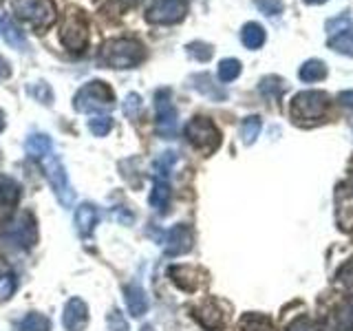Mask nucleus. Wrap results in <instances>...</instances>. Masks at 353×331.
Listing matches in <instances>:
<instances>
[{
  "mask_svg": "<svg viewBox=\"0 0 353 331\" xmlns=\"http://www.w3.org/2000/svg\"><path fill=\"white\" fill-rule=\"evenodd\" d=\"M9 239L18 243L22 248H31L33 243L38 239V232H36V223H33V217L31 214H22L14 225L9 230Z\"/></svg>",
  "mask_w": 353,
  "mask_h": 331,
  "instance_id": "obj_13",
  "label": "nucleus"
},
{
  "mask_svg": "<svg viewBox=\"0 0 353 331\" xmlns=\"http://www.w3.org/2000/svg\"><path fill=\"white\" fill-rule=\"evenodd\" d=\"M261 128H263L261 117H256V115L248 117V119L241 124V137H243V141H245L248 146H250V143H254V141H256V137H259Z\"/></svg>",
  "mask_w": 353,
  "mask_h": 331,
  "instance_id": "obj_28",
  "label": "nucleus"
},
{
  "mask_svg": "<svg viewBox=\"0 0 353 331\" xmlns=\"http://www.w3.org/2000/svg\"><path fill=\"white\" fill-rule=\"evenodd\" d=\"M62 42L73 53L84 51L88 44V25L80 9H69V14H66L62 25Z\"/></svg>",
  "mask_w": 353,
  "mask_h": 331,
  "instance_id": "obj_6",
  "label": "nucleus"
},
{
  "mask_svg": "<svg viewBox=\"0 0 353 331\" xmlns=\"http://www.w3.org/2000/svg\"><path fill=\"white\" fill-rule=\"evenodd\" d=\"M99 223V212L93 203H82L77 208L75 212V225H77V232H80L82 237H88L93 232V228Z\"/></svg>",
  "mask_w": 353,
  "mask_h": 331,
  "instance_id": "obj_17",
  "label": "nucleus"
},
{
  "mask_svg": "<svg viewBox=\"0 0 353 331\" xmlns=\"http://www.w3.org/2000/svg\"><path fill=\"white\" fill-rule=\"evenodd\" d=\"M331 329L334 331H353V298L342 303L334 314H331Z\"/></svg>",
  "mask_w": 353,
  "mask_h": 331,
  "instance_id": "obj_18",
  "label": "nucleus"
},
{
  "mask_svg": "<svg viewBox=\"0 0 353 331\" xmlns=\"http://www.w3.org/2000/svg\"><path fill=\"white\" fill-rule=\"evenodd\" d=\"M329 108V95L323 91H303L292 99V119L301 126H314L325 117Z\"/></svg>",
  "mask_w": 353,
  "mask_h": 331,
  "instance_id": "obj_2",
  "label": "nucleus"
},
{
  "mask_svg": "<svg viewBox=\"0 0 353 331\" xmlns=\"http://www.w3.org/2000/svg\"><path fill=\"white\" fill-rule=\"evenodd\" d=\"M108 327L110 331H128V323L121 316L119 309H113V312L108 314Z\"/></svg>",
  "mask_w": 353,
  "mask_h": 331,
  "instance_id": "obj_38",
  "label": "nucleus"
},
{
  "mask_svg": "<svg viewBox=\"0 0 353 331\" xmlns=\"http://www.w3.org/2000/svg\"><path fill=\"white\" fill-rule=\"evenodd\" d=\"M11 75V66L5 58H0V82H5L7 77Z\"/></svg>",
  "mask_w": 353,
  "mask_h": 331,
  "instance_id": "obj_42",
  "label": "nucleus"
},
{
  "mask_svg": "<svg viewBox=\"0 0 353 331\" xmlns=\"http://www.w3.org/2000/svg\"><path fill=\"white\" fill-rule=\"evenodd\" d=\"M287 331H320V329H318V325L314 323L312 318L303 316V318H296L294 323L287 327Z\"/></svg>",
  "mask_w": 353,
  "mask_h": 331,
  "instance_id": "obj_40",
  "label": "nucleus"
},
{
  "mask_svg": "<svg viewBox=\"0 0 353 331\" xmlns=\"http://www.w3.org/2000/svg\"><path fill=\"white\" fill-rule=\"evenodd\" d=\"M141 331H152V327H143Z\"/></svg>",
  "mask_w": 353,
  "mask_h": 331,
  "instance_id": "obj_46",
  "label": "nucleus"
},
{
  "mask_svg": "<svg viewBox=\"0 0 353 331\" xmlns=\"http://www.w3.org/2000/svg\"><path fill=\"white\" fill-rule=\"evenodd\" d=\"M329 47L338 51V53H345V55H353V31L347 29L338 33V36H331L329 38Z\"/></svg>",
  "mask_w": 353,
  "mask_h": 331,
  "instance_id": "obj_27",
  "label": "nucleus"
},
{
  "mask_svg": "<svg viewBox=\"0 0 353 331\" xmlns=\"http://www.w3.org/2000/svg\"><path fill=\"white\" fill-rule=\"evenodd\" d=\"M188 14L185 0H152L146 9V20L150 25H176Z\"/></svg>",
  "mask_w": 353,
  "mask_h": 331,
  "instance_id": "obj_7",
  "label": "nucleus"
},
{
  "mask_svg": "<svg viewBox=\"0 0 353 331\" xmlns=\"http://www.w3.org/2000/svg\"><path fill=\"white\" fill-rule=\"evenodd\" d=\"M254 3H256V7L268 16H276V14H281V11H283L281 0H254Z\"/></svg>",
  "mask_w": 353,
  "mask_h": 331,
  "instance_id": "obj_37",
  "label": "nucleus"
},
{
  "mask_svg": "<svg viewBox=\"0 0 353 331\" xmlns=\"http://www.w3.org/2000/svg\"><path fill=\"white\" fill-rule=\"evenodd\" d=\"M338 225L342 232L353 230V197L349 203H345V201L338 203Z\"/></svg>",
  "mask_w": 353,
  "mask_h": 331,
  "instance_id": "obj_31",
  "label": "nucleus"
},
{
  "mask_svg": "<svg viewBox=\"0 0 353 331\" xmlns=\"http://www.w3.org/2000/svg\"><path fill=\"white\" fill-rule=\"evenodd\" d=\"M126 3H137V0H126Z\"/></svg>",
  "mask_w": 353,
  "mask_h": 331,
  "instance_id": "obj_47",
  "label": "nucleus"
},
{
  "mask_svg": "<svg viewBox=\"0 0 353 331\" xmlns=\"http://www.w3.org/2000/svg\"><path fill=\"white\" fill-rule=\"evenodd\" d=\"M192 86L196 88V91H201L203 95L212 97V99H223V97H225V93L212 84V80H210V75H194V77H192Z\"/></svg>",
  "mask_w": 353,
  "mask_h": 331,
  "instance_id": "obj_26",
  "label": "nucleus"
},
{
  "mask_svg": "<svg viewBox=\"0 0 353 331\" xmlns=\"http://www.w3.org/2000/svg\"><path fill=\"white\" fill-rule=\"evenodd\" d=\"M305 3H309V5H316V3H325V0H305Z\"/></svg>",
  "mask_w": 353,
  "mask_h": 331,
  "instance_id": "obj_45",
  "label": "nucleus"
},
{
  "mask_svg": "<svg viewBox=\"0 0 353 331\" xmlns=\"http://www.w3.org/2000/svg\"><path fill=\"white\" fill-rule=\"evenodd\" d=\"M146 49L139 40L132 38H113L106 40L104 47L99 49L97 62L106 69H132L143 62Z\"/></svg>",
  "mask_w": 353,
  "mask_h": 331,
  "instance_id": "obj_1",
  "label": "nucleus"
},
{
  "mask_svg": "<svg viewBox=\"0 0 353 331\" xmlns=\"http://www.w3.org/2000/svg\"><path fill=\"white\" fill-rule=\"evenodd\" d=\"M51 150H53V143H51L49 135H31L27 139V152L31 154V157L44 159V157H49Z\"/></svg>",
  "mask_w": 353,
  "mask_h": 331,
  "instance_id": "obj_22",
  "label": "nucleus"
},
{
  "mask_svg": "<svg viewBox=\"0 0 353 331\" xmlns=\"http://www.w3.org/2000/svg\"><path fill=\"white\" fill-rule=\"evenodd\" d=\"M336 285L345 287L347 292H353V259H349V261L336 272Z\"/></svg>",
  "mask_w": 353,
  "mask_h": 331,
  "instance_id": "obj_33",
  "label": "nucleus"
},
{
  "mask_svg": "<svg viewBox=\"0 0 353 331\" xmlns=\"http://www.w3.org/2000/svg\"><path fill=\"white\" fill-rule=\"evenodd\" d=\"M188 53L192 55V58H196L199 62H205L212 58V44H205V42H192V44H188Z\"/></svg>",
  "mask_w": 353,
  "mask_h": 331,
  "instance_id": "obj_35",
  "label": "nucleus"
},
{
  "mask_svg": "<svg viewBox=\"0 0 353 331\" xmlns=\"http://www.w3.org/2000/svg\"><path fill=\"white\" fill-rule=\"evenodd\" d=\"M124 296H126V305H128L130 316L141 318L143 314L148 312V296H146V292L141 290V285H137V283L128 285L124 290Z\"/></svg>",
  "mask_w": 353,
  "mask_h": 331,
  "instance_id": "obj_15",
  "label": "nucleus"
},
{
  "mask_svg": "<svg viewBox=\"0 0 353 331\" xmlns=\"http://www.w3.org/2000/svg\"><path fill=\"white\" fill-rule=\"evenodd\" d=\"M113 102H115L113 88L102 80H93L75 93L73 106L77 113H99V110H108L113 106Z\"/></svg>",
  "mask_w": 353,
  "mask_h": 331,
  "instance_id": "obj_4",
  "label": "nucleus"
},
{
  "mask_svg": "<svg viewBox=\"0 0 353 331\" xmlns=\"http://www.w3.org/2000/svg\"><path fill=\"white\" fill-rule=\"evenodd\" d=\"M190 248H192V230L185 223L174 225L165 234V245H163L165 257H181V254L190 252Z\"/></svg>",
  "mask_w": 353,
  "mask_h": 331,
  "instance_id": "obj_10",
  "label": "nucleus"
},
{
  "mask_svg": "<svg viewBox=\"0 0 353 331\" xmlns=\"http://www.w3.org/2000/svg\"><path fill=\"white\" fill-rule=\"evenodd\" d=\"M44 170H47V177H49V183L53 188L55 197H58V201L69 208L73 205V199H75V192L73 188L69 183V177H66V170L64 166L60 163L58 157H53V154H49V157H44Z\"/></svg>",
  "mask_w": 353,
  "mask_h": 331,
  "instance_id": "obj_8",
  "label": "nucleus"
},
{
  "mask_svg": "<svg viewBox=\"0 0 353 331\" xmlns=\"http://www.w3.org/2000/svg\"><path fill=\"white\" fill-rule=\"evenodd\" d=\"M261 93L263 95H268L272 99H279L285 91V82L281 80V77H276V75H270V77H265V80L261 82Z\"/></svg>",
  "mask_w": 353,
  "mask_h": 331,
  "instance_id": "obj_30",
  "label": "nucleus"
},
{
  "mask_svg": "<svg viewBox=\"0 0 353 331\" xmlns=\"http://www.w3.org/2000/svg\"><path fill=\"white\" fill-rule=\"evenodd\" d=\"M347 29H351V20H349L347 14H342V16H338V18L327 22V31L331 33V36H338V33L347 31Z\"/></svg>",
  "mask_w": 353,
  "mask_h": 331,
  "instance_id": "obj_36",
  "label": "nucleus"
},
{
  "mask_svg": "<svg viewBox=\"0 0 353 331\" xmlns=\"http://www.w3.org/2000/svg\"><path fill=\"white\" fill-rule=\"evenodd\" d=\"M170 203V183L165 179H157L150 190V205L157 210L159 214H165Z\"/></svg>",
  "mask_w": 353,
  "mask_h": 331,
  "instance_id": "obj_19",
  "label": "nucleus"
},
{
  "mask_svg": "<svg viewBox=\"0 0 353 331\" xmlns=\"http://www.w3.org/2000/svg\"><path fill=\"white\" fill-rule=\"evenodd\" d=\"M241 40L248 49H261L265 42V29L259 22H248L241 31Z\"/></svg>",
  "mask_w": 353,
  "mask_h": 331,
  "instance_id": "obj_21",
  "label": "nucleus"
},
{
  "mask_svg": "<svg viewBox=\"0 0 353 331\" xmlns=\"http://www.w3.org/2000/svg\"><path fill=\"white\" fill-rule=\"evenodd\" d=\"M3 130H5V113L0 110V132H3Z\"/></svg>",
  "mask_w": 353,
  "mask_h": 331,
  "instance_id": "obj_44",
  "label": "nucleus"
},
{
  "mask_svg": "<svg viewBox=\"0 0 353 331\" xmlns=\"http://www.w3.org/2000/svg\"><path fill=\"white\" fill-rule=\"evenodd\" d=\"M185 137L192 143L196 150H201L203 154H212L221 146V132L214 126L212 119L208 117H192L185 126Z\"/></svg>",
  "mask_w": 353,
  "mask_h": 331,
  "instance_id": "obj_5",
  "label": "nucleus"
},
{
  "mask_svg": "<svg viewBox=\"0 0 353 331\" xmlns=\"http://www.w3.org/2000/svg\"><path fill=\"white\" fill-rule=\"evenodd\" d=\"M16 290V276L7 274L5 279H0V301H7V298L14 294Z\"/></svg>",
  "mask_w": 353,
  "mask_h": 331,
  "instance_id": "obj_39",
  "label": "nucleus"
},
{
  "mask_svg": "<svg viewBox=\"0 0 353 331\" xmlns=\"http://www.w3.org/2000/svg\"><path fill=\"white\" fill-rule=\"evenodd\" d=\"M241 331H274V325L270 318L261 314H248L241 320Z\"/></svg>",
  "mask_w": 353,
  "mask_h": 331,
  "instance_id": "obj_25",
  "label": "nucleus"
},
{
  "mask_svg": "<svg viewBox=\"0 0 353 331\" xmlns=\"http://www.w3.org/2000/svg\"><path fill=\"white\" fill-rule=\"evenodd\" d=\"M88 128H91L93 135L104 137V135H108V132H110V128H113V119H110L108 115L93 117V119H88Z\"/></svg>",
  "mask_w": 353,
  "mask_h": 331,
  "instance_id": "obj_34",
  "label": "nucleus"
},
{
  "mask_svg": "<svg viewBox=\"0 0 353 331\" xmlns=\"http://www.w3.org/2000/svg\"><path fill=\"white\" fill-rule=\"evenodd\" d=\"M194 316L199 318V323H201L205 329H221L225 325V316H223V312H221V307L214 303V301H208V303H203L201 307L196 309L194 312Z\"/></svg>",
  "mask_w": 353,
  "mask_h": 331,
  "instance_id": "obj_14",
  "label": "nucleus"
},
{
  "mask_svg": "<svg viewBox=\"0 0 353 331\" xmlns=\"http://www.w3.org/2000/svg\"><path fill=\"white\" fill-rule=\"evenodd\" d=\"M20 190L18 185L7 179V177H0V219H5L11 214V210L18 203Z\"/></svg>",
  "mask_w": 353,
  "mask_h": 331,
  "instance_id": "obj_16",
  "label": "nucleus"
},
{
  "mask_svg": "<svg viewBox=\"0 0 353 331\" xmlns=\"http://www.w3.org/2000/svg\"><path fill=\"white\" fill-rule=\"evenodd\" d=\"M27 93L31 95V97H36L40 104H47V106H51L53 104V91L51 88L44 84V82H33L29 88H27Z\"/></svg>",
  "mask_w": 353,
  "mask_h": 331,
  "instance_id": "obj_32",
  "label": "nucleus"
},
{
  "mask_svg": "<svg viewBox=\"0 0 353 331\" xmlns=\"http://www.w3.org/2000/svg\"><path fill=\"white\" fill-rule=\"evenodd\" d=\"M88 323V307L82 298H71L64 305L62 312V325L66 331H82Z\"/></svg>",
  "mask_w": 353,
  "mask_h": 331,
  "instance_id": "obj_11",
  "label": "nucleus"
},
{
  "mask_svg": "<svg viewBox=\"0 0 353 331\" xmlns=\"http://www.w3.org/2000/svg\"><path fill=\"white\" fill-rule=\"evenodd\" d=\"M239 75H241V62L239 60H234V58L221 60V64H219V80L221 82H234Z\"/></svg>",
  "mask_w": 353,
  "mask_h": 331,
  "instance_id": "obj_29",
  "label": "nucleus"
},
{
  "mask_svg": "<svg viewBox=\"0 0 353 331\" xmlns=\"http://www.w3.org/2000/svg\"><path fill=\"white\" fill-rule=\"evenodd\" d=\"M18 331H51V323L47 316L31 312L18 323Z\"/></svg>",
  "mask_w": 353,
  "mask_h": 331,
  "instance_id": "obj_24",
  "label": "nucleus"
},
{
  "mask_svg": "<svg viewBox=\"0 0 353 331\" xmlns=\"http://www.w3.org/2000/svg\"><path fill=\"white\" fill-rule=\"evenodd\" d=\"M298 77L303 82H318L327 77V66L323 60H307L301 69H298Z\"/></svg>",
  "mask_w": 353,
  "mask_h": 331,
  "instance_id": "obj_20",
  "label": "nucleus"
},
{
  "mask_svg": "<svg viewBox=\"0 0 353 331\" xmlns=\"http://www.w3.org/2000/svg\"><path fill=\"white\" fill-rule=\"evenodd\" d=\"M340 102L345 104V106H353V91H345V93H340Z\"/></svg>",
  "mask_w": 353,
  "mask_h": 331,
  "instance_id": "obj_43",
  "label": "nucleus"
},
{
  "mask_svg": "<svg viewBox=\"0 0 353 331\" xmlns=\"http://www.w3.org/2000/svg\"><path fill=\"white\" fill-rule=\"evenodd\" d=\"M168 276H170L176 287H181L183 292H194L205 279L201 270L188 268V265H174V268L168 270Z\"/></svg>",
  "mask_w": 353,
  "mask_h": 331,
  "instance_id": "obj_12",
  "label": "nucleus"
},
{
  "mask_svg": "<svg viewBox=\"0 0 353 331\" xmlns=\"http://www.w3.org/2000/svg\"><path fill=\"white\" fill-rule=\"evenodd\" d=\"M9 9L16 18L38 29L51 27L58 18V9H55L53 0H9Z\"/></svg>",
  "mask_w": 353,
  "mask_h": 331,
  "instance_id": "obj_3",
  "label": "nucleus"
},
{
  "mask_svg": "<svg viewBox=\"0 0 353 331\" xmlns=\"http://www.w3.org/2000/svg\"><path fill=\"white\" fill-rule=\"evenodd\" d=\"M154 110H157V132L163 139L174 137L176 130V108L168 88H159L154 95Z\"/></svg>",
  "mask_w": 353,
  "mask_h": 331,
  "instance_id": "obj_9",
  "label": "nucleus"
},
{
  "mask_svg": "<svg viewBox=\"0 0 353 331\" xmlns=\"http://www.w3.org/2000/svg\"><path fill=\"white\" fill-rule=\"evenodd\" d=\"M3 38L11 49H25L27 47V36L25 31H20L11 20L3 22Z\"/></svg>",
  "mask_w": 353,
  "mask_h": 331,
  "instance_id": "obj_23",
  "label": "nucleus"
},
{
  "mask_svg": "<svg viewBox=\"0 0 353 331\" xmlns=\"http://www.w3.org/2000/svg\"><path fill=\"white\" fill-rule=\"evenodd\" d=\"M139 108H141V97L137 93H130L126 97V102H124V113L128 117H135L139 113Z\"/></svg>",
  "mask_w": 353,
  "mask_h": 331,
  "instance_id": "obj_41",
  "label": "nucleus"
}]
</instances>
